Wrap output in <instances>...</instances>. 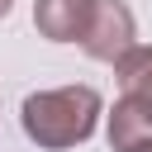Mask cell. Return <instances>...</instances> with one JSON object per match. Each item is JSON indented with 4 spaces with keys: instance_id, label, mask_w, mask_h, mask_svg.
<instances>
[{
    "instance_id": "7a4b0ae2",
    "label": "cell",
    "mask_w": 152,
    "mask_h": 152,
    "mask_svg": "<svg viewBox=\"0 0 152 152\" xmlns=\"http://www.w3.org/2000/svg\"><path fill=\"white\" fill-rule=\"evenodd\" d=\"M76 43L90 62H114L119 52H128L138 43V19L124 0H90V19Z\"/></svg>"
},
{
    "instance_id": "3957f363",
    "label": "cell",
    "mask_w": 152,
    "mask_h": 152,
    "mask_svg": "<svg viewBox=\"0 0 152 152\" xmlns=\"http://www.w3.org/2000/svg\"><path fill=\"white\" fill-rule=\"evenodd\" d=\"M90 19V0H33V28L48 43H76Z\"/></svg>"
},
{
    "instance_id": "52a82bcc",
    "label": "cell",
    "mask_w": 152,
    "mask_h": 152,
    "mask_svg": "<svg viewBox=\"0 0 152 152\" xmlns=\"http://www.w3.org/2000/svg\"><path fill=\"white\" fill-rule=\"evenodd\" d=\"M10 10H14V0H0V19H5V14H10Z\"/></svg>"
},
{
    "instance_id": "8992f818",
    "label": "cell",
    "mask_w": 152,
    "mask_h": 152,
    "mask_svg": "<svg viewBox=\"0 0 152 152\" xmlns=\"http://www.w3.org/2000/svg\"><path fill=\"white\" fill-rule=\"evenodd\" d=\"M128 152H152V138H142V142H133Z\"/></svg>"
},
{
    "instance_id": "6da1fadb",
    "label": "cell",
    "mask_w": 152,
    "mask_h": 152,
    "mask_svg": "<svg viewBox=\"0 0 152 152\" xmlns=\"http://www.w3.org/2000/svg\"><path fill=\"white\" fill-rule=\"evenodd\" d=\"M104 100L95 86H57V90H33L19 104V124L24 138L38 142L43 152H66L81 147L95 128H100Z\"/></svg>"
},
{
    "instance_id": "277c9868",
    "label": "cell",
    "mask_w": 152,
    "mask_h": 152,
    "mask_svg": "<svg viewBox=\"0 0 152 152\" xmlns=\"http://www.w3.org/2000/svg\"><path fill=\"white\" fill-rule=\"evenodd\" d=\"M104 138H109V152H128L133 142L152 138V109L133 95H119L109 119H104Z\"/></svg>"
},
{
    "instance_id": "5b68a950",
    "label": "cell",
    "mask_w": 152,
    "mask_h": 152,
    "mask_svg": "<svg viewBox=\"0 0 152 152\" xmlns=\"http://www.w3.org/2000/svg\"><path fill=\"white\" fill-rule=\"evenodd\" d=\"M109 66H114V76H119V90L133 95V100H142V104L152 109V48L133 43V48L119 52Z\"/></svg>"
}]
</instances>
